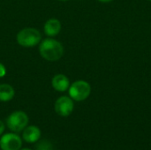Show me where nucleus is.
<instances>
[{
    "label": "nucleus",
    "mask_w": 151,
    "mask_h": 150,
    "mask_svg": "<svg viewBox=\"0 0 151 150\" xmlns=\"http://www.w3.org/2000/svg\"><path fill=\"white\" fill-rule=\"evenodd\" d=\"M4 130H5V125L3 121L0 120V135H2L4 133Z\"/></svg>",
    "instance_id": "nucleus-13"
},
{
    "label": "nucleus",
    "mask_w": 151,
    "mask_h": 150,
    "mask_svg": "<svg viewBox=\"0 0 151 150\" xmlns=\"http://www.w3.org/2000/svg\"><path fill=\"white\" fill-rule=\"evenodd\" d=\"M58 1H60V2H66V1H69V0H58Z\"/></svg>",
    "instance_id": "nucleus-16"
},
{
    "label": "nucleus",
    "mask_w": 151,
    "mask_h": 150,
    "mask_svg": "<svg viewBox=\"0 0 151 150\" xmlns=\"http://www.w3.org/2000/svg\"><path fill=\"white\" fill-rule=\"evenodd\" d=\"M70 85L71 83L69 78L63 73H58L54 75L51 80V86L58 92H65L68 90Z\"/></svg>",
    "instance_id": "nucleus-7"
},
{
    "label": "nucleus",
    "mask_w": 151,
    "mask_h": 150,
    "mask_svg": "<svg viewBox=\"0 0 151 150\" xmlns=\"http://www.w3.org/2000/svg\"><path fill=\"white\" fill-rule=\"evenodd\" d=\"M69 96L76 102H82L88 98L91 94L90 84L83 80H78L73 82L68 88Z\"/></svg>",
    "instance_id": "nucleus-3"
},
{
    "label": "nucleus",
    "mask_w": 151,
    "mask_h": 150,
    "mask_svg": "<svg viewBox=\"0 0 151 150\" xmlns=\"http://www.w3.org/2000/svg\"><path fill=\"white\" fill-rule=\"evenodd\" d=\"M62 28V25L59 19H55V18H51L49 19L43 26V31L44 34L49 36V37H54L56 35H58Z\"/></svg>",
    "instance_id": "nucleus-9"
},
{
    "label": "nucleus",
    "mask_w": 151,
    "mask_h": 150,
    "mask_svg": "<svg viewBox=\"0 0 151 150\" xmlns=\"http://www.w3.org/2000/svg\"><path fill=\"white\" fill-rule=\"evenodd\" d=\"M15 95V90L12 86L7 83L0 84V102H10Z\"/></svg>",
    "instance_id": "nucleus-10"
},
{
    "label": "nucleus",
    "mask_w": 151,
    "mask_h": 150,
    "mask_svg": "<svg viewBox=\"0 0 151 150\" xmlns=\"http://www.w3.org/2000/svg\"><path fill=\"white\" fill-rule=\"evenodd\" d=\"M74 109L73 100L67 95L58 97L54 103V111L60 117H68L72 114Z\"/></svg>",
    "instance_id": "nucleus-5"
},
{
    "label": "nucleus",
    "mask_w": 151,
    "mask_h": 150,
    "mask_svg": "<svg viewBox=\"0 0 151 150\" xmlns=\"http://www.w3.org/2000/svg\"><path fill=\"white\" fill-rule=\"evenodd\" d=\"M101 3H110V2H112L113 0H97Z\"/></svg>",
    "instance_id": "nucleus-14"
},
{
    "label": "nucleus",
    "mask_w": 151,
    "mask_h": 150,
    "mask_svg": "<svg viewBox=\"0 0 151 150\" xmlns=\"http://www.w3.org/2000/svg\"><path fill=\"white\" fill-rule=\"evenodd\" d=\"M21 146L22 140L16 133H7L0 139L1 150H19Z\"/></svg>",
    "instance_id": "nucleus-6"
},
{
    "label": "nucleus",
    "mask_w": 151,
    "mask_h": 150,
    "mask_svg": "<svg viewBox=\"0 0 151 150\" xmlns=\"http://www.w3.org/2000/svg\"><path fill=\"white\" fill-rule=\"evenodd\" d=\"M6 67L2 64L0 63V78H3L6 75Z\"/></svg>",
    "instance_id": "nucleus-12"
},
{
    "label": "nucleus",
    "mask_w": 151,
    "mask_h": 150,
    "mask_svg": "<svg viewBox=\"0 0 151 150\" xmlns=\"http://www.w3.org/2000/svg\"><path fill=\"white\" fill-rule=\"evenodd\" d=\"M35 150H53V146L51 142L43 140L37 143Z\"/></svg>",
    "instance_id": "nucleus-11"
},
{
    "label": "nucleus",
    "mask_w": 151,
    "mask_h": 150,
    "mask_svg": "<svg viewBox=\"0 0 151 150\" xmlns=\"http://www.w3.org/2000/svg\"><path fill=\"white\" fill-rule=\"evenodd\" d=\"M19 45L25 48H32L38 45L42 41L41 32L35 27H25L19 31L16 35Z\"/></svg>",
    "instance_id": "nucleus-2"
},
{
    "label": "nucleus",
    "mask_w": 151,
    "mask_h": 150,
    "mask_svg": "<svg viewBox=\"0 0 151 150\" xmlns=\"http://www.w3.org/2000/svg\"><path fill=\"white\" fill-rule=\"evenodd\" d=\"M19 150H33V149H27V148H24V149H20Z\"/></svg>",
    "instance_id": "nucleus-15"
},
{
    "label": "nucleus",
    "mask_w": 151,
    "mask_h": 150,
    "mask_svg": "<svg viewBox=\"0 0 151 150\" xmlns=\"http://www.w3.org/2000/svg\"><path fill=\"white\" fill-rule=\"evenodd\" d=\"M149 1H150V2H151V0H149Z\"/></svg>",
    "instance_id": "nucleus-17"
},
{
    "label": "nucleus",
    "mask_w": 151,
    "mask_h": 150,
    "mask_svg": "<svg viewBox=\"0 0 151 150\" xmlns=\"http://www.w3.org/2000/svg\"><path fill=\"white\" fill-rule=\"evenodd\" d=\"M41 136V130L35 126H27L22 132V139L27 143H35L39 141Z\"/></svg>",
    "instance_id": "nucleus-8"
},
{
    "label": "nucleus",
    "mask_w": 151,
    "mask_h": 150,
    "mask_svg": "<svg viewBox=\"0 0 151 150\" xmlns=\"http://www.w3.org/2000/svg\"><path fill=\"white\" fill-rule=\"evenodd\" d=\"M39 53L43 59L50 62H56L64 56L65 50L59 41L52 37H48L42 40L39 43Z\"/></svg>",
    "instance_id": "nucleus-1"
},
{
    "label": "nucleus",
    "mask_w": 151,
    "mask_h": 150,
    "mask_svg": "<svg viewBox=\"0 0 151 150\" xmlns=\"http://www.w3.org/2000/svg\"><path fill=\"white\" fill-rule=\"evenodd\" d=\"M29 118L26 112L22 111H15L12 112L6 118V126L12 133H19L23 131L28 125Z\"/></svg>",
    "instance_id": "nucleus-4"
}]
</instances>
